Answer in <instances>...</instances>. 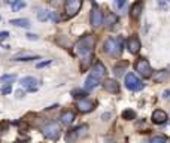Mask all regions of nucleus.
Segmentation results:
<instances>
[{
	"mask_svg": "<svg viewBox=\"0 0 170 143\" xmlns=\"http://www.w3.org/2000/svg\"><path fill=\"white\" fill-rule=\"evenodd\" d=\"M94 45H95L94 36H93V34H87V36H84L82 39L78 41V43L75 45V51H76V54L81 55L82 58H84V57L93 55Z\"/></svg>",
	"mask_w": 170,
	"mask_h": 143,
	"instance_id": "1",
	"label": "nucleus"
},
{
	"mask_svg": "<svg viewBox=\"0 0 170 143\" xmlns=\"http://www.w3.org/2000/svg\"><path fill=\"white\" fill-rule=\"evenodd\" d=\"M124 46V39L121 36H118V39H114V37H108L104 43H103V51L104 54L110 55V57H116V55L121 54Z\"/></svg>",
	"mask_w": 170,
	"mask_h": 143,
	"instance_id": "2",
	"label": "nucleus"
},
{
	"mask_svg": "<svg viewBox=\"0 0 170 143\" xmlns=\"http://www.w3.org/2000/svg\"><path fill=\"white\" fill-rule=\"evenodd\" d=\"M134 70H136L142 78H145V79L152 78V67H151L149 61H148L146 58H139V60L134 63Z\"/></svg>",
	"mask_w": 170,
	"mask_h": 143,
	"instance_id": "3",
	"label": "nucleus"
},
{
	"mask_svg": "<svg viewBox=\"0 0 170 143\" xmlns=\"http://www.w3.org/2000/svg\"><path fill=\"white\" fill-rule=\"evenodd\" d=\"M124 83H125L127 89H130V91H140V89H143V87H145V83L137 78L136 73H127Z\"/></svg>",
	"mask_w": 170,
	"mask_h": 143,
	"instance_id": "4",
	"label": "nucleus"
},
{
	"mask_svg": "<svg viewBox=\"0 0 170 143\" xmlns=\"http://www.w3.org/2000/svg\"><path fill=\"white\" fill-rule=\"evenodd\" d=\"M43 134L49 140H57V139H60V136H61V127L57 122H49L43 128Z\"/></svg>",
	"mask_w": 170,
	"mask_h": 143,
	"instance_id": "5",
	"label": "nucleus"
},
{
	"mask_svg": "<svg viewBox=\"0 0 170 143\" xmlns=\"http://www.w3.org/2000/svg\"><path fill=\"white\" fill-rule=\"evenodd\" d=\"M82 7V0H66L64 3V11H66V15L69 18L75 17Z\"/></svg>",
	"mask_w": 170,
	"mask_h": 143,
	"instance_id": "6",
	"label": "nucleus"
},
{
	"mask_svg": "<svg viewBox=\"0 0 170 143\" xmlns=\"http://www.w3.org/2000/svg\"><path fill=\"white\" fill-rule=\"evenodd\" d=\"M11 60L12 61H33V60H41V55H36L28 51H21L18 54H15Z\"/></svg>",
	"mask_w": 170,
	"mask_h": 143,
	"instance_id": "7",
	"label": "nucleus"
},
{
	"mask_svg": "<svg viewBox=\"0 0 170 143\" xmlns=\"http://www.w3.org/2000/svg\"><path fill=\"white\" fill-rule=\"evenodd\" d=\"M103 20H104V17H103L102 11L97 6H94L93 11H91V14H90V22H91V26L93 27H99V26L103 24Z\"/></svg>",
	"mask_w": 170,
	"mask_h": 143,
	"instance_id": "8",
	"label": "nucleus"
},
{
	"mask_svg": "<svg viewBox=\"0 0 170 143\" xmlns=\"http://www.w3.org/2000/svg\"><path fill=\"white\" fill-rule=\"evenodd\" d=\"M20 83H21V87L26 88L28 93H34V91L37 89V79L33 78V76H26V78H22Z\"/></svg>",
	"mask_w": 170,
	"mask_h": 143,
	"instance_id": "9",
	"label": "nucleus"
},
{
	"mask_svg": "<svg viewBox=\"0 0 170 143\" xmlns=\"http://www.w3.org/2000/svg\"><path fill=\"white\" fill-rule=\"evenodd\" d=\"M106 72H108V70H106V67H104V64L100 63V61H97L94 64V67H93V70H91V73H90V75H93L94 78H97L99 81L102 82L103 79L106 78Z\"/></svg>",
	"mask_w": 170,
	"mask_h": 143,
	"instance_id": "10",
	"label": "nucleus"
},
{
	"mask_svg": "<svg viewBox=\"0 0 170 143\" xmlns=\"http://www.w3.org/2000/svg\"><path fill=\"white\" fill-rule=\"evenodd\" d=\"M103 88L106 89L108 93H110V94H118L119 89H121L118 81H115V79H104L103 81Z\"/></svg>",
	"mask_w": 170,
	"mask_h": 143,
	"instance_id": "11",
	"label": "nucleus"
},
{
	"mask_svg": "<svg viewBox=\"0 0 170 143\" xmlns=\"http://www.w3.org/2000/svg\"><path fill=\"white\" fill-rule=\"evenodd\" d=\"M140 41H139V37L137 36H131L129 37V41H127V49L130 51V54H137L139 51H140Z\"/></svg>",
	"mask_w": 170,
	"mask_h": 143,
	"instance_id": "12",
	"label": "nucleus"
},
{
	"mask_svg": "<svg viewBox=\"0 0 170 143\" xmlns=\"http://www.w3.org/2000/svg\"><path fill=\"white\" fill-rule=\"evenodd\" d=\"M76 107H78L79 112H82V113H88V112H91V110L94 109V102H91L88 98H82V100L78 102Z\"/></svg>",
	"mask_w": 170,
	"mask_h": 143,
	"instance_id": "13",
	"label": "nucleus"
},
{
	"mask_svg": "<svg viewBox=\"0 0 170 143\" xmlns=\"http://www.w3.org/2000/svg\"><path fill=\"white\" fill-rule=\"evenodd\" d=\"M151 119H152V122L154 124H166L167 122V113L161 109H157L152 112V116H151Z\"/></svg>",
	"mask_w": 170,
	"mask_h": 143,
	"instance_id": "14",
	"label": "nucleus"
},
{
	"mask_svg": "<svg viewBox=\"0 0 170 143\" xmlns=\"http://www.w3.org/2000/svg\"><path fill=\"white\" fill-rule=\"evenodd\" d=\"M142 11H143V2H136L131 9H130V17L133 18V20H139L140 18V15H142Z\"/></svg>",
	"mask_w": 170,
	"mask_h": 143,
	"instance_id": "15",
	"label": "nucleus"
},
{
	"mask_svg": "<svg viewBox=\"0 0 170 143\" xmlns=\"http://www.w3.org/2000/svg\"><path fill=\"white\" fill-rule=\"evenodd\" d=\"M73 121H75V112H72V110H64L60 115V122L63 125H70Z\"/></svg>",
	"mask_w": 170,
	"mask_h": 143,
	"instance_id": "16",
	"label": "nucleus"
},
{
	"mask_svg": "<svg viewBox=\"0 0 170 143\" xmlns=\"http://www.w3.org/2000/svg\"><path fill=\"white\" fill-rule=\"evenodd\" d=\"M99 83H100V81L97 79V78H94L93 75H88V78L85 79V85H84V89H87V91H91V89H94L99 87Z\"/></svg>",
	"mask_w": 170,
	"mask_h": 143,
	"instance_id": "17",
	"label": "nucleus"
},
{
	"mask_svg": "<svg viewBox=\"0 0 170 143\" xmlns=\"http://www.w3.org/2000/svg\"><path fill=\"white\" fill-rule=\"evenodd\" d=\"M103 22H104V26L108 28H112L115 24H118V17H116L115 14H112V12H109V14L104 17Z\"/></svg>",
	"mask_w": 170,
	"mask_h": 143,
	"instance_id": "18",
	"label": "nucleus"
},
{
	"mask_svg": "<svg viewBox=\"0 0 170 143\" xmlns=\"http://www.w3.org/2000/svg\"><path fill=\"white\" fill-rule=\"evenodd\" d=\"M9 24L12 26H17V27H22V28H28L30 27V21L26 20V18H15V20H11Z\"/></svg>",
	"mask_w": 170,
	"mask_h": 143,
	"instance_id": "19",
	"label": "nucleus"
},
{
	"mask_svg": "<svg viewBox=\"0 0 170 143\" xmlns=\"http://www.w3.org/2000/svg\"><path fill=\"white\" fill-rule=\"evenodd\" d=\"M121 116H123V119H125V121H133V119H136V112L131 109H125L121 113Z\"/></svg>",
	"mask_w": 170,
	"mask_h": 143,
	"instance_id": "20",
	"label": "nucleus"
},
{
	"mask_svg": "<svg viewBox=\"0 0 170 143\" xmlns=\"http://www.w3.org/2000/svg\"><path fill=\"white\" fill-rule=\"evenodd\" d=\"M78 139H79V136H78V133L75 131V128L70 130L67 134H66V143H75Z\"/></svg>",
	"mask_w": 170,
	"mask_h": 143,
	"instance_id": "21",
	"label": "nucleus"
},
{
	"mask_svg": "<svg viewBox=\"0 0 170 143\" xmlns=\"http://www.w3.org/2000/svg\"><path fill=\"white\" fill-rule=\"evenodd\" d=\"M125 67H127V61H123V63H119L118 66H115V69H114V73H115V76H118V78H119V76H123Z\"/></svg>",
	"mask_w": 170,
	"mask_h": 143,
	"instance_id": "22",
	"label": "nucleus"
},
{
	"mask_svg": "<svg viewBox=\"0 0 170 143\" xmlns=\"http://www.w3.org/2000/svg\"><path fill=\"white\" fill-rule=\"evenodd\" d=\"M72 95L78 98V100H82V98H87V89H73L72 91Z\"/></svg>",
	"mask_w": 170,
	"mask_h": 143,
	"instance_id": "23",
	"label": "nucleus"
},
{
	"mask_svg": "<svg viewBox=\"0 0 170 143\" xmlns=\"http://www.w3.org/2000/svg\"><path fill=\"white\" fill-rule=\"evenodd\" d=\"M75 131L78 133L79 137H85L87 136V131H88V125H85V124H84V125H78L75 128Z\"/></svg>",
	"mask_w": 170,
	"mask_h": 143,
	"instance_id": "24",
	"label": "nucleus"
},
{
	"mask_svg": "<svg viewBox=\"0 0 170 143\" xmlns=\"http://www.w3.org/2000/svg\"><path fill=\"white\" fill-rule=\"evenodd\" d=\"M12 11H20V9H22V7H26V2H22V0H14L12 2Z\"/></svg>",
	"mask_w": 170,
	"mask_h": 143,
	"instance_id": "25",
	"label": "nucleus"
},
{
	"mask_svg": "<svg viewBox=\"0 0 170 143\" xmlns=\"http://www.w3.org/2000/svg\"><path fill=\"white\" fill-rule=\"evenodd\" d=\"M166 79H167V72L166 70H161L157 75H154V81L155 82H164Z\"/></svg>",
	"mask_w": 170,
	"mask_h": 143,
	"instance_id": "26",
	"label": "nucleus"
},
{
	"mask_svg": "<svg viewBox=\"0 0 170 143\" xmlns=\"http://www.w3.org/2000/svg\"><path fill=\"white\" fill-rule=\"evenodd\" d=\"M49 17H51V12H49V11L41 9V11L37 12V18H39L41 21H46V20H49Z\"/></svg>",
	"mask_w": 170,
	"mask_h": 143,
	"instance_id": "27",
	"label": "nucleus"
},
{
	"mask_svg": "<svg viewBox=\"0 0 170 143\" xmlns=\"http://www.w3.org/2000/svg\"><path fill=\"white\" fill-rule=\"evenodd\" d=\"M17 79V75H3L0 76V82H3V83H11V82H14Z\"/></svg>",
	"mask_w": 170,
	"mask_h": 143,
	"instance_id": "28",
	"label": "nucleus"
},
{
	"mask_svg": "<svg viewBox=\"0 0 170 143\" xmlns=\"http://www.w3.org/2000/svg\"><path fill=\"white\" fill-rule=\"evenodd\" d=\"M157 6L161 11H167L170 7V0H157Z\"/></svg>",
	"mask_w": 170,
	"mask_h": 143,
	"instance_id": "29",
	"label": "nucleus"
},
{
	"mask_svg": "<svg viewBox=\"0 0 170 143\" xmlns=\"http://www.w3.org/2000/svg\"><path fill=\"white\" fill-rule=\"evenodd\" d=\"M91 60H93V55H88V57H84V58H82V63H81L82 70H87V69H88V66L91 64Z\"/></svg>",
	"mask_w": 170,
	"mask_h": 143,
	"instance_id": "30",
	"label": "nucleus"
},
{
	"mask_svg": "<svg viewBox=\"0 0 170 143\" xmlns=\"http://www.w3.org/2000/svg\"><path fill=\"white\" fill-rule=\"evenodd\" d=\"M0 93L3 95H9L12 93V83H5V85L0 88Z\"/></svg>",
	"mask_w": 170,
	"mask_h": 143,
	"instance_id": "31",
	"label": "nucleus"
},
{
	"mask_svg": "<svg viewBox=\"0 0 170 143\" xmlns=\"http://www.w3.org/2000/svg\"><path fill=\"white\" fill-rule=\"evenodd\" d=\"M149 143H167V139L164 136H152Z\"/></svg>",
	"mask_w": 170,
	"mask_h": 143,
	"instance_id": "32",
	"label": "nucleus"
},
{
	"mask_svg": "<svg viewBox=\"0 0 170 143\" xmlns=\"http://www.w3.org/2000/svg\"><path fill=\"white\" fill-rule=\"evenodd\" d=\"M125 3H127V0H116L115 2L116 9H123V7L125 6Z\"/></svg>",
	"mask_w": 170,
	"mask_h": 143,
	"instance_id": "33",
	"label": "nucleus"
},
{
	"mask_svg": "<svg viewBox=\"0 0 170 143\" xmlns=\"http://www.w3.org/2000/svg\"><path fill=\"white\" fill-rule=\"evenodd\" d=\"M49 64H51V60H45V61H42V63H37V64H36V67L42 69V67H46V66H49Z\"/></svg>",
	"mask_w": 170,
	"mask_h": 143,
	"instance_id": "34",
	"label": "nucleus"
},
{
	"mask_svg": "<svg viewBox=\"0 0 170 143\" xmlns=\"http://www.w3.org/2000/svg\"><path fill=\"white\" fill-rule=\"evenodd\" d=\"M26 36H27L28 41H39V36H36V34H33V33H27Z\"/></svg>",
	"mask_w": 170,
	"mask_h": 143,
	"instance_id": "35",
	"label": "nucleus"
},
{
	"mask_svg": "<svg viewBox=\"0 0 170 143\" xmlns=\"http://www.w3.org/2000/svg\"><path fill=\"white\" fill-rule=\"evenodd\" d=\"M7 37H9V33H7V31H0V42L7 39Z\"/></svg>",
	"mask_w": 170,
	"mask_h": 143,
	"instance_id": "36",
	"label": "nucleus"
},
{
	"mask_svg": "<svg viewBox=\"0 0 170 143\" xmlns=\"http://www.w3.org/2000/svg\"><path fill=\"white\" fill-rule=\"evenodd\" d=\"M49 18H51V20L54 21V22H57V21L60 20V17L57 15V12H51V17H49Z\"/></svg>",
	"mask_w": 170,
	"mask_h": 143,
	"instance_id": "37",
	"label": "nucleus"
},
{
	"mask_svg": "<svg viewBox=\"0 0 170 143\" xmlns=\"http://www.w3.org/2000/svg\"><path fill=\"white\" fill-rule=\"evenodd\" d=\"M169 97H170V91L169 89H166V91L163 93V98H169Z\"/></svg>",
	"mask_w": 170,
	"mask_h": 143,
	"instance_id": "38",
	"label": "nucleus"
},
{
	"mask_svg": "<svg viewBox=\"0 0 170 143\" xmlns=\"http://www.w3.org/2000/svg\"><path fill=\"white\" fill-rule=\"evenodd\" d=\"M109 118H110V113H103V115H102V119H103V121H108Z\"/></svg>",
	"mask_w": 170,
	"mask_h": 143,
	"instance_id": "39",
	"label": "nucleus"
},
{
	"mask_svg": "<svg viewBox=\"0 0 170 143\" xmlns=\"http://www.w3.org/2000/svg\"><path fill=\"white\" fill-rule=\"evenodd\" d=\"M24 94H26L24 91H18V93H17V97H18V98H21V97H24Z\"/></svg>",
	"mask_w": 170,
	"mask_h": 143,
	"instance_id": "40",
	"label": "nucleus"
}]
</instances>
